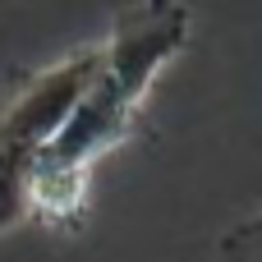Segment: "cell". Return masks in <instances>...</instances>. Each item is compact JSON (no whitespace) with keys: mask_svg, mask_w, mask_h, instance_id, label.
I'll return each mask as SVG.
<instances>
[{"mask_svg":"<svg viewBox=\"0 0 262 262\" xmlns=\"http://www.w3.org/2000/svg\"><path fill=\"white\" fill-rule=\"evenodd\" d=\"M189 37L193 14L184 0H134L111 23V32L97 41V64L78 101L32 170L28 216L55 230H69L78 221L97 161L120 143L147 134V92L157 88L161 69L189 46Z\"/></svg>","mask_w":262,"mask_h":262,"instance_id":"6da1fadb","label":"cell"},{"mask_svg":"<svg viewBox=\"0 0 262 262\" xmlns=\"http://www.w3.org/2000/svg\"><path fill=\"white\" fill-rule=\"evenodd\" d=\"M97 64V41L28 69L0 101V239L28 221V184Z\"/></svg>","mask_w":262,"mask_h":262,"instance_id":"7a4b0ae2","label":"cell"},{"mask_svg":"<svg viewBox=\"0 0 262 262\" xmlns=\"http://www.w3.org/2000/svg\"><path fill=\"white\" fill-rule=\"evenodd\" d=\"M216 253H221V262H262V212L230 226L216 239Z\"/></svg>","mask_w":262,"mask_h":262,"instance_id":"3957f363","label":"cell"}]
</instances>
